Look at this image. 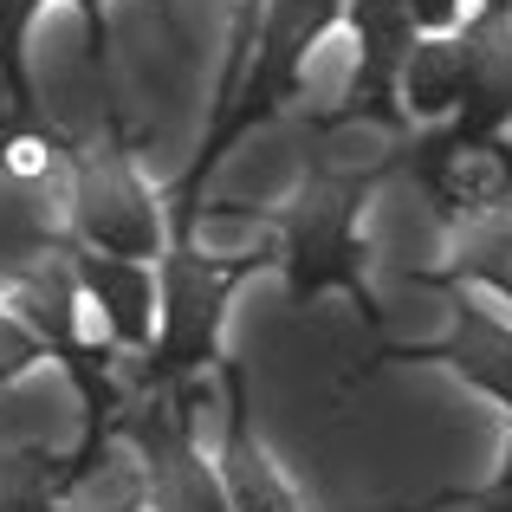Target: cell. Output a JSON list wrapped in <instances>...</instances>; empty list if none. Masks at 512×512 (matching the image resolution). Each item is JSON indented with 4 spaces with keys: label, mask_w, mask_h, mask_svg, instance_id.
I'll return each instance as SVG.
<instances>
[{
    "label": "cell",
    "mask_w": 512,
    "mask_h": 512,
    "mask_svg": "<svg viewBox=\"0 0 512 512\" xmlns=\"http://www.w3.org/2000/svg\"><path fill=\"white\" fill-rule=\"evenodd\" d=\"M72 234L78 247L117 253V260H156L163 247V214H156L150 188L130 175L124 150H91L72 169Z\"/></svg>",
    "instance_id": "obj_3"
},
{
    "label": "cell",
    "mask_w": 512,
    "mask_h": 512,
    "mask_svg": "<svg viewBox=\"0 0 512 512\" xmlns=\"http://www.w3.org/2000/svg\"><path fill=\"white\" fill-rule=\"evenodd\" d=\"M454 7H461V0H409V13H415L422 33H441V26L454 20Z\"/></svg>",
    "instance_id": "obj_16"
},
{
    "label": "cell",
    "mask_w": 512,
    "mask_h": 512,
    "mask_svg": "<svg viewBox=\"0 0 512 512\" xmlns=\"http://www.w3.org/2000/svg\"><path fill=\"white\" fill-rule=\"evenodd\" d=\"M33 363H46V344L20 312H0V383H20Z\"/></svg>",
    "instance_id": "obj_15"
},
{
    "label": "cell",
    "mask_w": 512,
    "mask_h": 512,
    "mask_svg": "<svg viewBox=\"0 0 512 512\" xmlns=\"http://www.w3.org/2000/svg\"><path fill=\"white\" fill-rule=\"evenodd\" d=\"M415 357L454 363L467 383H480L493 402H506V409H512V325H500V318L480 312V305H461V318H454V338H448V344H422Z\"/></svg>",
    "instance_id": "obj_10"
},
{
    "label": "cell",
    "mask_w": 512,
    "mask_h": 512,
    "mask_svg": "<svg viewBox=\"0 0 512 512\" xmlns=\"http://www.w3.org/2000/svg\"><path fill=\"white\" fill-rule=\"evenodd\" d=\"M52 474H59V461L39 454V448L7 454V461H0V512H59Z\"/></svg>",
    "instance_id": "obj_14"
},
{
    "label": "cell",
    "mask_w": 512,
    "mask_h": 512,
    "mask_svg": "<svg viewBox=\"0 0 512 512\" xmlns=\"http://www.w3.org/2000/svg\"><path fill=\"white\" fill-rule=\"evenodd\" d=\"M0 163H7V143H0Z\"/></svg>",
    "instance_id": "obj_20"
},
{
    "label": "cell",
    "mask_w": 512,
    "mask_h": 512,
    "mask_svg": "<svg viewBox=\"0 0 512 512\" xmlns=\"http://www.w3.org/2000/svg\"><path fill=\"white\" fill-rule=\"evenodd\" d=\"M506 195H512V163H506L500 143H487V150H454V163L428 188V201H435L441 214H480V208H500Z\"/></svg>",
    "instance_id": "obj_11"
},
{
    "label": "cell",
    "mask_w": 512,
    "mask_h": 512,
    "mask_svg": "<svg viewBox=\"0 0 512 512\" xmlns=\"http://www.w3.org/2000/svg\"><path fill=\"white\" fill-rule=\"evenodd\" d=\"M39 0H0V91H7L13 130H33V85H26V26Z\"/></svg>",
    "instance_id": "obj_13"
},
{
    "label": "cell",
    "mask_w": 512,
    "mask_h": 512,
    "mask_svg": "<svg viewBox=\"0 0 512 512\" xmlns=\"http://www.w3.org/2000/svg\"><path fill=\"white\" fill-rule=\"evenodd\" d=\"M59 247H65V234H59V221H52V208H46V188H39L33 175L0 163V286L20 279L26 266H39Z\"/></svg>",
    "instance_id": "obj_9"
},
{
    "label": "cell",
    "mask_w": 512,
    "mask_h": 512,
    "mask_svg": "<svg viewBox=\"0 0 512 512\" xmlns=\"http://www.w3.org/2000/svg\"><path fill=\"white\" fill-rule=\"evenodd\" d=\"M454 46H461V104H454L448 130L467 150H487L512 124V20H506L500 0H493Z\"/></svg>",
    "instance_id": "obj_5"
},
{
    "label": "cell",
    "mask_w": 512,
    "mask_h": 512,
    "mask_svg": "<svg viewBox=\"0 0 512 512\" xmlns=\"http://www.w3.org/2000/svg\"><path fill=\"white\" fill-rule=\"evenodd\" d=\"M253 260L214 266L201 260L195 247H169L163 260V331L150 338L143 363H130V383L137 396H163V389H182L195 370L221 363V325H227V299L247 279Z\"/></svg>",
    "instance_id": "obj_1"
},
{
    "label": "cell",
    "mask_w": 512,
    "mask_h": 512,
    "mask_svg": "<svg viewBox=\"0 0 512 512\" xmlns=\"http://www.w3.org/2000/svg\"><path fill=\"white\" fill-rule=\"evenodd\" d=\"M493 500H512V454H506V474H500V487H493Z\"/></svg>",
    "instance_id": "obj_18"
},
{
    "label": "cell",
    "mask_w": 512,
    "mask_h": 512,
    "mask_svg": "<svg viewBox=\"0 0 512 512\" xmlns=\"http://www.w3.org/2000/svg\"><path fill=\"white\" fill-rule=\"evenodd\" d=\"M221 383H227V448H221V493L234 512H299L286 493V480L273 474L260 448H253V428H247V376L234 363H221Z\"/></svg>",
    "instance_id": "obj_7"
},
{
    "label": "cell",
    "mask_w": 512,
    "mask_h": 512,
    "mask_svg": "<svg viewBox=\"0 0 512 512\" xmlns=\"http://www.w3.org/2000/svg\"><path fill=\"white\" fill-rule=\"evenodd\" d=\"M13 292V312L26 318V325L39 331V344L52 350V357H72L78 344V273H72V240H65L59 253H46L39 266H26L20 279H7Z\"/></svg>",
    "instance_id": "obj_8"
},
{
    "label": "cell",
    "mask_w": 512,
    "mask_h": 512,
    "mask_svg": "<svg viewBox=\"0 0 512 512\" xmlns=\"http://www.w3.org/2000/svg\"><path fill=\"white\" fill-rule=\"evenodd\" d=\"M480 512H512V500H487V506H480Z\"/></svg>",
    "instance_id": "obj_19"
},
{
    "label": "cell",
    "mask_w": 512,
    "mask_h": 512,
    "mask_svg": "<svg viewBox=\"0 0 512 512\" xmlns=\"http://www.w3.org/2000/svg\"><path fill=\"white\" fill-rule=\"evenodd\" d=\"M396 169V150L383 163L363 169H312V182L292 195V208L279 214V260H286L292 299H318L331 286H357L363 273V247H357V201L370 195V182Z\"/></svg>",
    "instance_id": "obj_2"
},
{
    "label": "cell",
    "mask_w": 512,
    "mask_h": 512,
    "mask_svg": "<svg viewBox=\"0 0 512 512\" xmlns=\"http://www.w3.org/2000/svg\"><path fill=\"white\" fill-rule=\"evenodd\" d=\"M344 7H350V26H357V78H350V98L318 124L338 130V124H357V117H376V124L396 130L402 124L396 78L415 46V13L409 0H344Z\"/></svg>",
    "instance_id": "obj_4"
},
{
    "label": "cell",
    "mask_w": 512,
    "mask_h": 512,
    "mask_svg": "<svg viewBox=\"0 0 512 512\" xmlns=\"http://www.w3.org/2000/svg\"><path fill=\"white\" fill-rule=\"evenodd\" d=\"M78 13H85V33H91V59L111 78V59H104V0H78Z\"/></svg>",
    "instance_id": "obj_17"
},
{
    "label": "cell",
    "mask_w": 512,
    "mask_h": 512,
    "mask_svg": "<svg viewBox=\"0 0 512 512\" xmlns=\"http://www.w3.org/2000/svg\"><path fill=\"white\" fill-rule=\"evenodd\" d=\"M72 273H78V292L104 312L111 338L124 350H150V312H156V279L143 260H117V253H98V247H78L72 240Z\"/></svg>",
    "instance_id": "obj_6"
},
{
    "label": "cell",
    "mask_w": 512,
    "mask_h": 512,
    "mask_svg": "<svg viewBox=\"0 0 512 512\" xmlns=\"http://www.w3.org/2000/svg\"><path fill=\"white\" fill-rule=\"evenodd\" d=\"M409 117H454L461 104V46L454 39H415L396 78Z\"/></svg>",
    "instance_id": "obj_12"
}]
</instances>
